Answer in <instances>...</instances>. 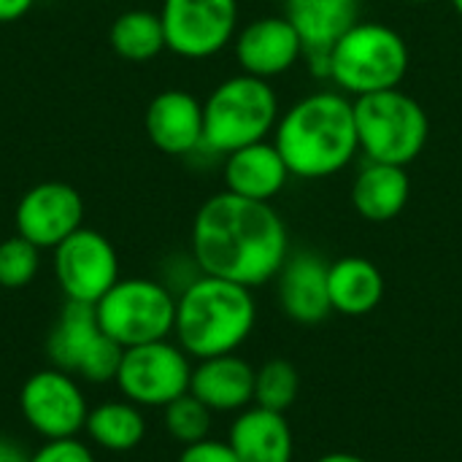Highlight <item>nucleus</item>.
<instances>
[{
	"label": "nucleus",
	"instance_id": "obj_1",
	"mask_svg": "<svg viewBox=\"0 0 462 462\" xmlns=\"http://www.w3.org/2000/svg\"><path fill=\"white\" fill-rule=\"evenodd\" d=\"M189 244L200 273L249 290L276 279L290 257V233L279 211L227 189L198 208Z\"/></svg>",
	"mask_w": 462,
	"mask_h": 462
},
{
	"label": "nucleus",
	"instance_id": "obj_2",
	"mask_svg": "<svg viewBox=\"0 0 462 462\" xmlns=\"http://www.w3.org/2000/svg\"><path fill=\"white\" fill-rule=\"evenodd\" d=\"M273 143L295 179L319 181L341 173L360 152L355 100L338 89L300 97L279 116Z\"/></svg>",
	"mask_w": 462,
	"mask_h": 462
},
{
	"label": "nucleus",
	"instance_id": "obj_3",
	"mask_svg": "<svg viewBox=\"0 0 462 462\" xmlns=\"http://www.w3.org/2000/svg\"><path fill=\"white\" fill-rule=\"evenodd\" d=\"M257 303L249 287L200 273L176 292L173 336L198 360L233 355L254 330Z\"/></svg>",
	"mask_w": 462,
	"mask_h": 462
},
{
	"label": "nucleus",
	"instance_id": "obj_4",
	"mask_svg": "<svg viewBox=\"0 0 462 462\" xmlns=\"http://www.w3.org/2000/svg\"><path fill=\"white\" fill-rule=\"evenodd\" d=\"M279 97L265 79L238 73L214 87L203 103V149L227 157L265 141L279 122Z\"/></svg>",
	"mask_w": 462,
	"mask_h": 462
},
{
	"label": "nucleus",
	"instance_id": "obj_5",
	"mask_svg": "<svg viewBox=\"0 0 462 462\" xmlns=\"http://www.w3.org/2000/svg\"><path fill=\"white\" fill-rule=\"evenodd\" d=\"M406 38L384 22H357L330 51V81L349 97L398 89L409 73Z\"/></svg>",
	"mask_w": 462,
	"mask_h": 462
},
{
	"label": "nucleus",
	"instance_id": "obj_6",
	"mask_svg": "<svg viewBox=\"0 0 462 462\" xmlns=\"http://www.w3.org/2000/svg\"><path fill=\"white\" fill-rule=\"evenodd\" d=\"M357 143L368 162L411 165L428 143L430 119L420 100L398 89L355 97Z\"/></svg>",
	"mask_w": 462,
	"mask_h": 462
},
{
	"label": "nucleus",
	"instance_id": "obj_7",
	"mask_svg": "<svg viewBox=\"0 0 462 462\" xmlns=\"http://www.w3.org/2000/svg\"><path fill=\"white\" fill-rule=\"evenodd\" d=\"M95 317L122 349L165 341L176 325V292L154 279H119L95 303Z\"/></svg>",
	"mask_w": 462,
	"mask_h": 462
},
{
	"label": "nucleus",
	"instance_id": "obj_8",
	"mask_svg": "<svg viewBox=\"0 0 462 462\" xmlns=\"http://www.w3.org/2000/svg\"><path fill=\"white\" fill-rule=\"evenodd\" d=\"M46 352L54 368L70 376H81L89 384L114 382L125 355V349L103 333L95 317V306L70 300L49 333Z\"/></svg>",
	"mask_w": 462,
	"mask_h": 462
},
{
	"label": "nucleus",
	"instance_id": "obj_9",
	"mask_svg": "<svg viewBox=\"0 0 462 462\" xmlns=\"http://www.w3.org/2000/svg\"><path fill=\"white\" fill-rule=\"evenodd\" d=\"M114 382L125 401L135 406L165 409L171 401L189 393L192 363L189 355L168 338L152 341L125 349Z\"/></svg>",
	"mask_w": 462,
	"mask_h": 462
},
{
	"label": "nucleus",
	"instance_id": "obj_10",
	"mask_svg": "<svg viewBox=\"0 0 462 462\" xmlns=\"http://www.w3.org/2000/svg\"><path fill=\"white\" fill-rule=\"evenodd\" d=\"M165 46L184 60H208L238 32V0H162Z\"/></svg>",
	"mask_w": 462,
	"mask_h": 462
},
{
	"label": "nucleus",
	"instance_id": "obj_11",
	"mask_svg": "<svg viewBox=\"0 0 462 462\" xmlns=\"http://www.w3.org/2000/svg\"><path fill=\"white\" fill-rule=\"evenodd\" d=\"M51 252L54 279L70 303L95 306L119 282L116 249L97 230L79 227Z\"/></svg>",
	"mask_w": 462,
	"mask_h": 462
},
{
	"label": "nucleus",
	"instance_id": "obj_12",
	"mask_svg": "<svg viewBox=\"0 0 462 462\" xmlns=\"http://www.w3.org/2000/svg\"><path fill=\"white\" fill-rule=\"evenodd\" d=\"M19 409L24 422L46 441L76 439L89 417L84 390L70 374L60 368L35 371L22 384Z\"/></svg>",
	"mask_w": 462,
	"mask_h": 462
},
{
	"label": "nucleus",
	"instance_id": "obj_13",
	"mask_svg": "<svg viewBox=\"0 0 462 462\" xmlns=\"http://www.w3.org/2000/svg\"><path fill=\"white\" fill-rule=\"evenodd\" d=\"M16 236L38 249H54L79 227H84V200L65 181H41L16 203Z\"/></svg>",
	"mask_w": 462,
	"mask_h": 462
},
{
	"label": "nucleus",
	"instance_id": "obj_14",
	"mask_svg": "<svg viewBox=\"0 0 462 462\" xmlns=\"http://www.w3.org/2000/svg\"><path fill=\"white\" fill-rule=\"evenodd\" d=\"M284 16L303 43L317 79H330V51L360 22V0H284Z\"/></svg>",
	"mask_w": 462,
	"mask_h": 462
},
{
	"label": "nucleus",
	"instance_id": "obj_15",
	"mask_svg": "<svg viewBox=\"0 0 462 462\" xmlns=\"http://www.w3.org/2000/svg\"><path fill=\"white\" fill-rule=\"evenodd\" d=\"M233 49L241 65V73H249L265 81L292 70L298 60H303L300 35L295 32V27L290 24L284 14L252 19L244 30L236 32Z\"/></svg>",
	"mask_w": 462,
	"mask_h": 462
},
{
	"label": "nucleus",
	"instance_id": "obj_16",
	"mask_svg": "<svg viewBox=\"0 0 462 462\" xmlns=\"http://www.w3.org/2000/svg\"><path fill=\"white\" fill-rule=\"evenodd\" d=\"M143 125L149 141L171 157H187L203 149V103L184 89L154 95L146 106Z\"/></svg>",
	"mask_w": 462,
	"mask_h": 462
},
{
	"label": "nucleus",
	"instance_id": "obj_17",
	"mask_svg": "<svg viewBox=\"0 0 462 462\" xmlns=\"http://www.w3.org/2000/svg\"><path fill=\"white\" fill-rule=\"evenodd\" d=\"M328 263L314 252H290L279 271V306L298 325H319L333 314Z\"/></svg>",
	"mask_w": 462,
	"mask_h": 462
},
{
	"label": "nucleus",
	"instance_id": "obj_18",
	"mask_svg": "<svg viewBox=\"0 0 462 462\" xmlns=\"http://www.w3.org/2000/svg\"><path fill=\"white\" fill-rule=\"evenodd\" d=\"M290 168L273 141H257L225 157V189L249 200L271 203L290 181Z\"/></svg>",
	"mask_w": 462,
	"mask_h": 462
},
{
	"label": "nucleus",
	"instance_id": "obj_19",
	"mask_svg": "<svg viewBox=\"0 0 462 462\" xmlns=\"http://www.w3.org/2000/svg\"><path fill=\"white\" fill-rule=\"evenodd\" d=\"M254 374L236 352L208 357L192 368L189 393L211 411H244L254 401Z\"/></svg>",
	"mask_w": 462,
	"mask_h": 462
},
{
	"label": "nucleus",
	"instance_id": "obj_20",
	"mask_svg": "<svg viewBox=\"0 0 462 462\" xmlns=\"http://www.w3.org/2000/svg\"><path fill=\"white\" fill-rule=\"evenodd\" d=\"M227 444L241 462H292L295 439L282 411L263 406L244 409L230 425Z\"/></svg>",
	"mask_w": 462,
	"mask_h": 462
},
{
	"label": "nucleus",
	"instance_id": "obj_21",
	"mask_svg": "<svg viewBox=\"0 0 462 462\" xmlns=\"http://www.w3.org/2000/svg\"><path fill=\"white\" fill-rule=\"evenodd\" d=\"M411 198V179L403 165L365 162L352 184V206L368 222H390L403 214Z\"/></svg>",
	"mask_w": 462,
	"mask_h": 462
},
{
	"label": "nucleus",
	"instance_id": "obj_22",
	"mask_svg": "<svg viewBox=\"0 0 462 462\" xmlns=\"http://www.w3.org/2000/svg\"><path fill=\"white\" fill-rule=\"evenodd\" d=\"M328 292L333 311L365 317L384 298V276L365 257H341L328 268Z\"/></svg>",
	"mask_w": 462,
	"mask_h": 462
},
{
	"label": "nucleus",
	"instance_id": "obj_23",
	"mask_svg": "<svg viewBox=\"0 0 462 462\" xmlns=\"http://www.w3.org/2000/svg\"><path fill=\"white\" fill-rule=\"evenodd\" d=\"M84 430L92 444L106 452H130L143 441L146 420L141 414V406L130 401H108L89 411Z\"/></svg>",
	"mask_w": 462,
	"mask_h": 462
},
{
	"label": "nucleus",
	"instance_id": "obj_24",
	"mask_svg": "<svg viewBox=\"0 0 462 462\" xmlns=\"http://www.w3.org/2000/svg\"><path fill=\"white\" fill-rule=\"evenodd\" d=\"M111 46L122 60L130 62H149L165 46V27L160 11L133 8L114 19L111 24Z\"/></svg>",
	"mask_w": 462,
	"mask_h": 462
},
{
	"label": "nucleus",
	"instance_id": "obj_25",
	"mask_svg": "<svg viewBox=\"0 0 462 462\" xmlns=\"http://www.w3.org/2000/svg\"><path fill=\"white\" fill-rule=\"evenodd\" d=\"M300 390V376L292 363L287 360H268L254 374V406L271 411H287Z\"/></svg>",
	"mask_w": 462,
	"mask_h": 462
},
{
	"label": "nucleus",
	"instance_id": "obj_26",
	"mask_svg": "<svg viewBox=\"0 0 462 462\" xmlns=\"http://www.w3.org/2000/svg\"><path fill=\"white\" fill-rule=\"evenodd\" d=\"M162 420H165V430L171 433V439H176L179 444L189 447L198 444L203 439H208L211 430V409L206 403H200L192 393H184L181 398L171 401L162 409Z\"/></svg>",
	"mask_w": 462,
	"mask_h": 462
},
{
	"label": "nucleus",
	"instance_id": "obj_27",
	"mask_svg": "<svg viewBox=\"0 0 462 462\" xmlns=\"http://www.w3.org/2000/svg\"><path fill=\"white\" fill-rule=\"evenodd\" d=\"M41 268V249L22 236L5 238L0 244V287L22 290Z\"/></svg>",
	"mask_w": 462,
	"mask_h": 462
},
{
	"label": "nucleus",
	"instance_id": "obj_28",
	"mask_svg": "<svg viewBox=\"0 0 462 462\" xmlns=\"http://www.w3.org/2000/svg\"><path fill=\"white\" fill-rule=\"evenodd\" d=\"M30 462H95V455L81 441L62 439V441H46L35 455H30Z\"/></svg>",
	"mask_w": 462,
	"mask_h": 462
},
{
	"label": "nucleus",
	"instance_id": "obj_29",
	"mask_svg": "<svg viewBox=\"0 0 462 462\" xmlns=\"http://www.w3.org/2000/svg\"><path fill=\"white\" fill-rule=\"evenodd\" d=\"M179 462H241L238 455L233 452V447L227 441H214V439H203L198 444L184 447V452L179 455Z\"/></svg>",
	"mask_w": 462,
	"mask_h": 462
},
{
	"label": "nucleus",
	"instance_id": "obj_30",
	"mask_svg": "<svg viewBox=\"0 0 462 462\" xmlns=\"http://www.w3.org/2000/svg\"><path fill=\"white\" fill-rule=\"evenodd\" d=\"M32 5H35V0H0V24L22 19Z\"/></svg>",
	"mask_w": 462,
	"mask_h": 462
},
{
	"label": "nucleus",
	"instance_id": "obj_31",
	"mask_svg": "<svg viewBox=\"0 0 462 462\" xmlns=\"http://www.w3.org/2000/svg\"><path fill=\"white\" fill-rule=\"evenodd\" d=\"M0 462H30V455L16 441L0 436Z\"/></svg>",
	"mask_w": 462,
	"mask_h": 462
},
{
	"label": "nucleus",
	"instance_id": "obj_32",
	"mask_svg": "<svg viewBox=\"0 0 462 462\" xmlns=\"http://www.w3.org/2000/svg\"><path fill=\"white\" fill-rule=\"evenodd\" d=\"M317 462H368V460H365V457H357V455H352V452H330V455L319 457Z\"/></svg>",
	"mask_w": 462,
	"mask_h": 462
},
{
	"label": "nucleus",
	"instance_id": "obj_33",
	"mask_svg": "<svg viewBox=\"0 0 462 462\" xmlns=\"http://www.w3.org/2000/svg\"><path fill=\"white\" fill-rule=\"evenodd\" d=\"M452 5H455V11L462 16V0H452Z\"/></svg>",
	"mask_w": 462,
	"mask_h": 462
},
{
	"label": "nucleus",
	"instance_id": "obj_34",
	"mask_svg": "<svg viewBox=\"0 0 462 462\" xmlns=\"http://www.w3.org/2000/svg\"><path fill=\"white\" fill-rule=\"evenodd\" d=\"M409 3H430V0H409Z\"/></svg>",
	"mask_w": 462,
	"mask_h": 462
}]
</instances>
